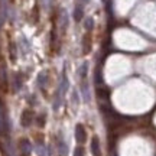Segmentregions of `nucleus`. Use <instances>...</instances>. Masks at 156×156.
<instances>
[{
  "mask_svg": "<svg viewBox=\"0 0 156 156\" xmlns=\"http://www.w3.org/2000/svg\"><path fill=\"white\" fill-rule=\"evenodd\" d=\"M56 147H58V153H59V156H67V145H65V142H64V140L61 139V137H59V139H58V143H56Z\"/></svg>",
  "mask_w": 156,
  "mask_h": 156,
  "instance_id": "0eeeda50",
  "label": "nucleus"
},
{
  "mask_svg": "<svg viewBox=\"0 0 156 156\" xmlns=\"http://www.w3.org/2000/svg\"><path fill=\"white\" fill-rule=\"evenodd\" d=\"M84 6L83 3H80V2H77V5H75V9H74V19L75 20H81L84 17Z\"/></svg>",
  "mask_w": 156,
  "mask_h": 156,
  "instance_id": "39448f33",
  "label": "nucleus"
},
{
  "mask_svg": "<svg viewBox=\"0 0 156 156\" xmlns=\"http://www.w3.org/2000/svg\"><path fill=\"white\" fill-rule=\"evenodd\" d=\"M67 87H68V80L67 77L64 75L62 77V81L59 84L58 90L55 91V95H54V110H58L62 104V100H64V95H65V91H67Z\"/></svg>",
  "mask_w": 156,
  "mask_h": 156,
  "instance_id": "f257e3e1",
  "label": "nucleus"
},
{
  "mask_svg": "<svg viewBox=\"0 0 156 156\" xmlns=\"http://www.w3.org/2000/svg\"><path fill=\"white\" fill-rule=\"evenodd\" d=\"M75 139H77V142L80 145L85 143V140H87V132H85L83 124H77L75 126Z\"/></svg>",
  "mask_w": 156,
  "mask_h": 156,
  "instance_id": "f03ea898",
  "label": "nucleus"
},
{
  "mask_svg": "<svg viewBox=\"0 0 156 156\" xmlns=\"http://www.w3.org/2000/svg\"><path fill=\"white\" fill-rule=\"evenodd\" d=\"M93 26H94V20H93L91 17H88V19L85 20V29L90 30V29H93Z\"/></svg>",
  "mask_w": 156,
  "mask_h": 156,
  "instance_id": "1a4fd4ad",
  "label": "nucleus"
},
{
  "mask_svg": "<svg viewBox=\"0 0 156 156\" xmlns=\"http://www.w3.org/2000/svg\"><path fill=\"white\" fill-rule=\"evenodd\" d=\"M74 156H84V149L81 147V146L75 149V152H74Z\"/></svg>",
  "mask_w": 156,
  "mask_h": 156,
  "instance_id": "9d476101",
  "label": "nucleus"
},
{
  "mask_svg": "<svg viewBox=\"0 0 156 156\" xmlns=\"http://www.w3.org/2000/svg\"><path fill=\"white\" fill-rule=\"evenodd\" d=\"M22 156H29V155H22Z\"/></svg>",
  "mask_w": 156,
  "mask_h": 156,
  "instance_id": "9b49d317",
  "label": "nucleus"
},
{
  "mask_svg": "<svg viewBox=\"0 0 156 156\" xmlns=\"http://www.w3.org/2000/svg\"><path fill=\"white\" fill-rule=\"evenodd\" d=\"M91 153H93V156H101V147L98 137H93V140H91Z\"/></svg>",
  "mask_w": 156,
  "mask_h": 156,
  "instance_id": "20e7f679",
  "label": "nucleus"
},
{
  "mask_svg": "<svg viewBox=\"0 0 156 156\" xmlns=\"http://www.w3.org/2000/svg\"><path fill=\"white\" fill-rule=\"evenodd\" d=\"M30 143H29V140L23 139L20 140V152H22V155H29L30 153Z\"/></svg>",
  "mask_w": 156,
  "mask_h": 156,
  "instance_id": "423d86ee",
  "label": "nucleus"
},
{
  "mask_svg": "<svg viewBox=\"0 0 156 156\" xmlns=\"http://www.w3.org/2000/svg\"><path fill=\"white\" fill-rule=\"evenodd\" d=\"M46 80H48L46 75H44V74H41V75H39V85H41V88H42V87L45 88V85H46Z\"/></svg>",
  "mask_w": 156,
  "mask_h": 156,
  "instance_id": "6e6552de",
  "label": "nucleus"
},
{
  "mask_svg": "<svg viewBox=\"0 0 156 156\" xmlns=\"http://www.w3.org/2000/svg\"><path fill=\"white\" fill-rule=\"evenodd\" d=\"M32 120H34V114L32 112H29V110H25L22 113V116H20V123H22L23 127H28L32 124Z\"/></svg>",
  "mask_w": 156,
  "mask_h": 156,
  "instance_id": "7ed1b4c3",
  "label": "nucleus"
}]
</instances>
